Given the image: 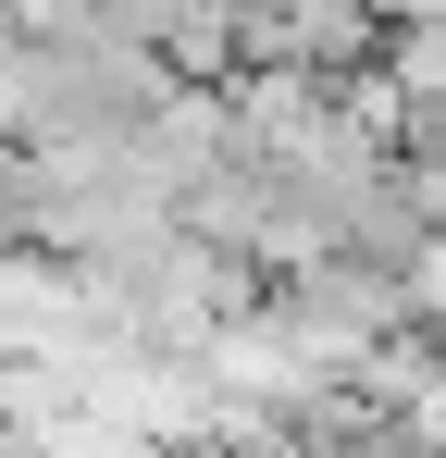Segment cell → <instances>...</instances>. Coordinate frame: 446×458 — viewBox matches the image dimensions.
<instances>
[{"label":"cell","mask_w":446,"mask_h":458,"mask_svg":"<svg viewBox=\"0 0 446 458\" xmlns=\"http://www.w3.org/2000/svg\"><path fill=\"white\" fill-rule=\"evenodd\" d=\"M0 137H25V25H0Z\"/></svg>","instance_id":"7a4b0ae2"},{"label":"cell","mask_w":446,"mask_h":458,"mask_svg":"<svg viewBox=\"0 0 446 458\" xmlns=\"http://www.w3.org/2000/svg\"><path fill=\"white\" fill-rule=\"evenodd\" d=\"M87 335H99L87 273L50 260V248H13V260H0V360H74Z\"/></svg>","instance_id":"6da1fadb"}]
</instances>
